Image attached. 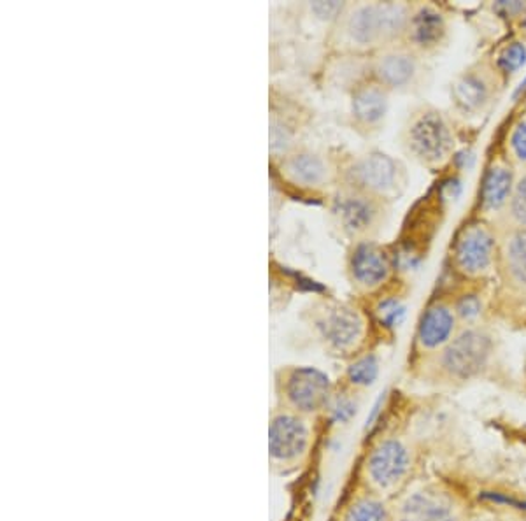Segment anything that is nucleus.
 <instances>
[{
	"instance_id": "nucleus-1",
	"label": "nucleus",
	"mask_w": 526,
	"mask_h": 521,
	"mask_svg": "<svg viewBox=\"0 0 526 521\" xmlns=\"http://www.w3.org/2000/svg\"><path fill=\"white\" fill-rule=\"evenodd\" d=\"M409 20V11L404 4H367L354 9L348 21V30L358 45H374L399 36L408 28Z\"/></svg>"
},
{
	"instance_id": "nucleus-2",
	"label": "nucleus",
	"mask_w": 526,
	"mask_h": 521,
	"mask_svg": "<svg viewBox=\"0 0 526 521\" xmlns=\"http://www.w3.org/2000/svg\"><path fill=\"white\" fill-rule=\"evenodd\" d=\"M491 353V338L479 329H467L446 345L441 367L455 381H470L488 367Z\"/></svg>"
},
{
	"instance_id": "nucleus-3",
	"label": "nucleus",
	"mask_w": 526,
	"mask_h": 521,
	"mask_svg": "<svg viewBox=\"0 0 526 521\" xmlns=\"http://www.w3.org/2000/svg\"><path fill=\"white\" fill-rule=\"evenodd\" d=\"M412 463L409 444L399 437H388L370 450L365 460V476L377 492L392 493L409 477Z\"/></svg>"
},
{
	"instance_id": "nucleus-4",
	"label": "nucleus",
	"mask_w": 526,
	"mask_h": 521,
	"mask_svg": "<svg viewBox=\"0 0 526 521\" xmlns=\"http://www.w3.org/2000/svg\"><path fill=\"white\" fill-rule=\"evenodd\" d=\"M393 521H465V508L448 488L430 484L406 495L393 511Z\"/></svg>"
},
{
	"instance_id": "nucleus-5",
	"label": "nucleus",
	"mask_w": 526,
	"mask_h": 521,
	"mask_svg": "<svg viewBox=\"0 0 526 521\" xmlns=\"http://www.w3.org/2000/svg\"><path fill=\"white\" fill-rule=\"evenodd\" d=\"M408 141L410 151L428 164L444 160L455 142L448 121L435 111L423 113L412 121Z\"/></svg>"
},
{
	"instance_id": "nucleus-6",
	"label": "nucleus",
	"mask_w": 526,
	"mask_h": 521,
	"mask_svg": "<svg viewBox=\"0 0 526 521\" xmlns=\"http://www.w3.org/2000/svg\"><path fill=\"white\" fill-rule=\"evenodd\" d=\"M285 397L298 412H318L327 407L332 397L330 378L316 367H296L287 376Z\"/></svg>"
},
{
	"instance_id": "nucleus-7",
	"label": "nucleus",
	"mask_w": 526,
	"mask_h": 521,
	"mask_svg": "<svg viewBox=\"0 0 526 521\" xmlns=\"http://www.w3.org/2000/svg\"><path fill=\"white\" fill-rule=\"evenodd\" d=\"M311 444L309 425L295 414L281 412L272 418L269 428V453L274 462L300 460Z\"/></svg>"
},
{
	"instance_id": "nucleus-8",
	"label": "nucleus",
	"mask_w": 526,
	"mask_h": 521,
	"mask_svg": "<svg viewBox=\"0 0 526 521\" xmlns=\"http://www.w3.org/2000/svg\"><path fill=\"white\" fill-rule=\"evenodd\" d=\"M495 256V239L482 225H470L460 233L455 246L457 267L468 276L486 273Z\"/></svg>"
},
{
	"instance_id": "nucleus-9",
	"label": "nucleus",
	"mask_w": 526,
	"mask_h": 521,
	"mask_svg": "<svg viewBox=\"0 0 526 521\" xmlns=\"http://www.w3.org/2000/svg\"><path fill=\"white\" fill-rule=\"evenodd\" d=\"M318 330L328 346L344 353L360 343L363 334V320L354 309L339 305L328 309L318 320Z\"/></svg>"
},
{
	"instance_id": "nucleus-10",
	"label": "nucleus",
	"mask_w": 526,
	"mask_h": 521,
	"mask_svg": "<svg viewBox=\"0 0 526 521\" xmlns=\"http://www.w3.org/2000/svg\"><path fill=\"white\" fill-rule=\"evenodd\" d=\"M397 162L384 153H370L351 167V183L370 193H386L397 184Z\"/></svg>"
},
{
	"instance_id": "nucleus-11",
	"label": "nucleus",
	"mask_w": 526,
	"mask_h": 521,
	"mask_svg": "<svg viewBox=\"0 0 526 521\" xmlns=\"http://www.w3.org/2000/svg\"><path fill=\"white\" fill-rule=\"evenodd\" d=\"M351 273L358 285L374 289L388 278L390 260L381 248L370 242H363L352 251Z\"/></svg>"
},
{
	"instance_id": "nucleus-12",
	"label": "nucleus",
	"mask_w": 526,
	"mask_h": 521,
	"mask_svg": "<svg viewBox=\"0 0 526 521\" xmlns=\"http://www.w3.org/2000/svg\"><path fill=\"white\" fill-rule=\"evenodd\" d=\"M457 316L444 304H435L428 307L417 327V341L425 349H437L446 346L455 332Z\"/></svg>"
},
{
	"instance_id": "nucleus-13",
	"label": "nucleus",
	"mask_w": 526,
	"mask_h": 521,
	"mask_svg": "<svg viewBox=\"0 0 526 521\" xmlns=\"http://www.w3.org/2000/svg\"><path fill=\"white\" fill-rule=\"evenodd\" d=\"M409 39L414 46L421 50L435 48L446 36L444 16L433 7H421L410 16Z\"/></svg>"
},
{
	"instance_id": "nucleus-14",
	"label": "nucleus",
	"mask_w": 526,
	"mask_h": 521,
	"mask_svg": "<svg viewBox=\"0 0 526 521\" xmlns=\"http://www.w3.org/2000/svg\"><path fill=\"white\" fill-rule=\"evenodd\" d=\"M336 213L341 218V224L351 233H360L370 229L376 220L377 209L372 200L365 195H346L341 197L336 204Z\"/></svg>"
},
{
	"instance_id": "nucleus-15",
	"label": "nucleus",
	"mask_w": 526,
	"mask_h": 521,
	"mask_svg": "<svg viewBox=\"0 0 526 521\" xmlns=\"http://www.w3.org/2000/svg\"><path fill=\"white\" fill-rule=\"evenodd\" d=\"M351 108H352V115L358 121L365 125H374L386 115V110H388L386 90L377 85L361 86L354 92Z\"/></svg>"
},
{
	"instance_id": "nucleus-16",
	"label": "nucleus",
	"mask_w": 526,
	"mask_h": 521,
	"mask_svg": "<svg viewBox=\"0 0 526 521\" xmlns=\"http://www.w3.org/2000/svg\"><path fill=\"white\" fill-rule=\"evenodd\" d=\"M416 72V60L409 53L393 52L379 58L376 74L384 86L399 88L408 85Z\"/></svg>"
},
{
	"instance_id": "nucleus-17",
	"label": "nucleus",
	"mask_w": 526,
	"mask_h": 521,
	"mask_svg": "<svg viewBox=\"0 0 526 521\" xmlns=\"http://www.w3.org/2000/svg\"><path fill=\"white\" fill-rule=\"evenodd\" d=\"M514 184H513V173L511 169L504 166L491 167L482 184V206L484 209H500L513 195Z\"/></svg>"
},
{
	"instance_id": "nucleus-18",
	"label": "nucleus",
	"mask_w": 526,
	"mask_h": 521,
	"mask_svg": "<svg viewBox=\"0 0 526 521\" xmlns=\"http://www.w3.org/2000/svg\"><path fill=\"white\" fill-rule=\"evenodd\" d=\"M488 95L490 88L486 79L475 72H468L462 76L453 88V97L464 111L479 110L488 101Z\"/></svg>"
},
{
	"instance_id": "nucleus-19",
	"label": "nucleus",
	"mask_w": 526,
	"mask_h": 521,
	"mask_svg": "<svg viewBox=\"0 0 526 521\" xmlns=\"http://www.w3.org/2000/svg\"><path fill=\"white\" fill-rule=\"evenodd\" d=\"M287 169L293 179L303 186L320 184L327 175L323 160L312 153L293 155L287 164Z\"/></svg>"
},
{
	"instance_id": "nucleus-20",
	"label": "nucleus",
	"mask_w": 526,
	"mask_h": 521,
	"mask_svg": "<svg viewBox=\"0 0 526 521\" xmlns=\"http://www.w3.org/2000/svg\"><path fill=\"white\" fill-rule=\"evenodd\" d=\"M343 521H393V513L384 506L383 501L363 495L354 499L346 508Z\"/></svg>"
},
{
	"instance_id": "nucleus-21",
	"label": "nucleus",
	"mask_w": 526,
	"mask_h": 521,
	"mask_svg": "<svg viewBox=\"0 0 526 521\" xmlns=\"http://www.w3.org/2000/svg\"><path fill=\"white\" fill-rule=\"evenodd\" d=\"M506 262L511 274L526 285V229L513 233L506 249Z\"/></svg>"
},
{
	"instance_id": "nucleus-22",
	"label": "nucleus",
	"mask_w": 526,
	"mask_h": 521,
	"mask_svg": "<svg viewBox=\"0 0 526 521\" xmlns=\"http://www.w3.org/2000/svg\"><path fill=\"white\" fill-rule=\"evenodd\" d=\"M379 378V358L376 354H365L348 367V381L356 388H367Z\"/></svg>"
},
{
	"instance_id": "nucleus-23",
	"label": "nucleus",
	"mask_w": 526,
	"mask_h": 521,
	"mask_svg": "<svg viewBox=\"0 0 526 521\" xmlns=\"http://www.w3.org/2000/svg\"><path fill=\"white\" fill-rule=\"evenodd\" d=\"M358 407H360V403L351 394H337V395L330 397L325 411L328 414V419L334 425H348L351 423V419L358 414Z\"/></svg>"
},
{
	"instance_id": "nucleus-24",
	"label": "nucleus",
	"mask_w": 526,
	"mask_h": 521,
	"mask_svg": "<svg viewBox=\"0 0 526 521\" xmlns=\"http://www.w3.org/2000/svg\"><path fill=\"white\" fill-rule=\"evenodd\" d=\"M406 313H408V309H406L404 302L399 300L397 297L383 298L376 307V314H377L379 323L390 330L402 325V322L406 320Z\"/></svg>"
},
{
	"instance_id": "nucleus-25",
	"label": "nucleus",
	"mask_w": 526,
	"mask_h": 521,
	"mask_svg": "<svg viewBox=\"0 0 526 521\" xmlns=\"http://www.w3.org/2000/svg\"><path fill=\"white\" fill-rule=\"evenodd\" d=\"M526 61V46L523 43H511L507 48L498 57V67L506 74H514L518 72Z\"/></svg>"
},
{
	"instance_id": "nucleus-26",
	"label": "nucleus",
	"mask_w": 526,
	"mask_h": 521,
	"mask_svg": "<svg viewBox=\"0 0 526 521\" xmlns=\"http://www.w3.org/2000/svg\"><path fill=\"white\" fill-rule=\"evenodd\" d=\"M511 215L522 229H526V175L518 181L511 195Z\"/></svg>"
},
{
	"instance_id": "nucleus-27",
	"label": "nucleus",
	"mask_w": 526,
	"mask_h": 521,
	"mask_svg": "<svg viewBox=\"0 0 526 521\" xmlns=\"http://www.w3.org/2000/svg\"><path fill=\"white\" fill-rule=\"evenodd\" d=\"M481 309H482V304H481L479 297L473 293L464 295L457 302V314L465 322H473L481 314Z\"/></svg>"
},
{
	"instance_id": "nucleus-28",
	"label": "nucleus",
	"mask_w": 526,
	"mask_h": 521,
	"mask_svg": "<svg viewBox=\"0 0 526 521\" xmlns=\"http://www.w3.org/2000/svg\"><path fill=\"white\" fill-rule=\"evenodd\" d=\"M343 7H344L343 2H336V0H330V2L318 0L311 4L312 12L321 20H334L343 11Z\"/></svg>"
},
{
	"instance_id": "nucleus-29",
	"label": "nucleus",
	"mask_w": 526,
	"mask_h": 521,
	"mask_svg": "<svg viewBox=\"0 0 526 521\" xmlns=\"http://www.w3.org/2000/svg\"><path fill=\"white\" fill-rule=\"evenodd\" d=\"M511 146L520 160L526 162V119L516 125L511 135Z\"/></svg>"
},
{
	"instance_id": "nucleus-30",
	"label": "nucleus",
	"mask_w": 526,
	"mask_h": 521,
	"mask_svg": "<svg viewBox=\"0 0 526 521\" xmlns=\"http://www.w3.org/2000/svg\"><path fill=\"white\" fill-rule=\"evenodd\" d=\"M493 9L495 11H498L500 14H504V16H518V14H525L526 11V4L525 2H518V0H514V2H507V0H502V2H497L495 5H493Z\"/></svg>"
},
{
	"instance_id": "nucleus-31",
	"label": "nucleus",
	"mask_w": 526,
	"mask_h": 521,
	"mask_svg": "<svg viewBox=\"0 0 526 521\" xmlns=\"http://www.w3.org/2000/svg\"><path fill=\"white\" fill-rule=\"evenodd\" d=\"M271 139H272V148L278 150V148H287V144H288V141H290V135L287 134V130H285L283 126L274 125V126H272V135H271Z\"/></svg>"
},
{
	"instance_id": "nucleus-32",
	"label": "nucleus",
	"mask_w": 526,
	"mask_h": 521,
	"mask_svg": "<svg viewBox=\"0 0 526 521\" xmlns=\"http://www.w3.org/2000/svg\"><path fill=\"white\" fill-rule=\"evenodd\" d=\"M384 401H386V395L383 394V395L374 403L372 409H370V412H368V416H367V419H365V430H368L372 425H376V421L379 419L381 409H383V405H384Z\"/></svg>"
},
{
	"instance_id": "nucleus-33",
	"label": "nucleus",
	"mask_w": 526,
	"mask_h": 521,
	"mask_svg": "<svg viewBox=\"0 0 526 521\" xmlns=\"http://www.w3.org/2000/svg\"><path fill=\"white\" fill-rule=\"evenodd\" d=\"M526 90V77L520 83V86H518V90H516V94H514V97H518V95H522L523 92Z\"/></svg>"
},
{
	"instance_id": "nucleus-34",
	"label": "nucleus",
	"mask_w": 526,
	"mask_h": 521,
	"mask_svg": "<svg viewBox=\"0 0 526 521\" xmlns=\"http://www.w3.org/2000/svg\"><path fill=\"white\" fill-rule=\"evenodd\" d=\"M470 521H500V520H495V518H479V520H470Z\"/></svg>"
},
{
	"instance_id": "nucleus-35",
	"label": "nucleus",
	"mask_w": 526,
	"mask_h": 521,
	"mask_svg": "<svg viewBox=\"0 0 526 521\" xmlns=\"http://www.w3.org/2000/svg\"><path fill=\"white\" fill-rule=\"evenodd\" d=\"M523 25H525V27H526V11H525V16H523Z\"/></svg>"
}]
</instances>
